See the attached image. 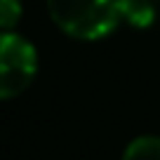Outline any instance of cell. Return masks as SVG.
<instances>
[{
  "mask_svg": "<svg viewBox=\"0 0 160 160\" xmlns=\"http://www.w3.org/2000/svg\"><path fill=\"white\" fill-rule=\"evenodd\" d=\"M52 24L73 40H101L125 21L127 0H45Z\"/></svg>",
  "mask_w": 160,
  "mask_h": 160,
  "instance_id": "obj_1",
  "label": "cell"
},
{
  "mask_svg": "<svg viewBox=\"0 0 160 160\" xmlns=\"http://www.w3.org/2000/svg\"><path fill=\"white\" fill-rule=\"evenodd\" d=\"M38 75V50L26 35L0 31V101L14 99Z\"/></svg>",
  "mask_w": 160,
  "mask_h": 160,
  "instance_id": "obj_2",
  "label": "cell"
},
{
  "mask_svg": "<svg viewBox=\"0 0 160 160\" xmlns=\"http://www.w3.org/2000/svg\"><path fill=\"white\" fill-rule=\"evenodd\" d=\"M120 160H160V137L158 134L134 137L125 146Z\"/></svg>",
  "mask_w": 160,
  "mask_h": 160,
  "instance_id": "obj_3",
  "label": "cell"
},
{
  "mask_svg": "<svg viewBox=\"0 0 160 160\" xmlns=\"http://www.w3.org/2000/svg\"><path fill=\"white\" fill-rule=\"evenodd\" d=\"M125 21L134 28H148L155 21V7L151 0H127Z\"/></svg>",
  "mask_w": 160,
  "mask_h": 160,
  "instance_id": "obj_4",
  "label": "cell"
},
{
  "mask_svg": "<svg viewBox=\"0 0 160 160\" xmlns=\"http://www.w3.org/2000/svg\"><path fill=\"white\" fill-rule=\"evenodd\" d=\"M21 0H0V31H14V26L21 21Z\"/></svg>",
  "mask_w": 160,
  "mask_h": 160,
  "instance_id": "obj_5",
  "label": "cell"
}]
</instances>
